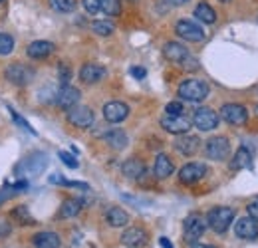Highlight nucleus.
<instances>
[{
    "label": "nucleus",
    "instance_id": "50",
    "mask_svg": "<svg viewBox=\"0 0 258 248\" xmlns=\"http://www.w3.org/2000/svg\"><path fill=\"white\" fill-rule=\"evenodd\" d=\"M2 2H4V0H0V4H2Z\"/></svg>",
    "mask_w": 258,
    "mask_h": 248
},
{
    "label": "nucleus",
    "instance_id": "19",
    "mask_svg": "<svg viewBox=\"0 0 258 248\" xmlns=\"http://www.w3.org/2000/svg\"><path fill=\"white\" fill-rule=\"evenodd\" d=\"M163 54H165V58H167L169 62L181 66V64L185 62V58L189 56V50H187L183 44H179V42H167V44L163 46Z\"/></svg>",
    "mask_w": 258,
    "mask_h": 248
},
{
    "label": "nucleus",
    "instance_id": "41",
    "mask_svg": "<svg viewBox=\"0 0 258 248\" xmlns=\"http://www.w3.org/2000/svg\"><path fill=\"white\" fill-rule=\"evenodd\" d=\"M246 213H248V217H252L258 222V201L250 203V205L246 207Z\"/></svg>",
    "mask_w": 258,
    "mask_h": 248
},
{
    "label": "nucleus",
    "instance_id": "32",
    "mask_svg": "<svg viewBox=\"0 0 258 248\" xmlns=\"http://www.w3.org/2000/svg\"><path fill=\"white\" fill-rule=\"evenodd\" d=\"M12 218L20 220L22 224H34V218H32V215L28 213L26 207H18V209H14V211H12Z\"/></svg>",
    "mask_w": 258,
    "mask_h": 248
},
{
    "label": "nucleus",
    "instance_id": "1",
    "mask_svg": "<svg viewBox=\"0 0 258 248\" xmlns=\"http://www.w3.org/2000/svg\"><path fill=\"white\" fill-rule=\"evenodd\" d=\"M209 84L203 82V80H185L181 86H179V97L185 99V101H193V103H199L203 99L209 97Z\"/></svg>",
    "mask_w": 258,
    "mask_h": 248
},
{
    "label": "nucleus",
    "instance_id": "39",
    "mask_svg": "<svg viewBox=\"0 0 258 248\" xmlns=\"http://www.w3.org/2000/svg\"><path fill=\"white\" fill-rule=\"evenodd\" d=\"M181 68H185V70H189V72H195V70H199V60L189 54V56L185 58V62L181 64Z\"/></svg>",
    "mask_w": 258,
    "mask_h": 248
},
{
    "label": "nucleus",
    "instance_id": "11",
    "mask_svg": "<svg viewBox=\"0 0 258 248\" xmlns=\"http://www.w3.org/2000/svg\"><path fill=\"white\" fill-rule=\"evenodd\" d=\"M68 121L74 125V127H80V129H88L94 123V111L86 105H76L68 111Z\"/></svg>",
    "mask_w": 258,
    "mask_h": 248
},
{
    "label": "nucleus",
    "instance_id": "8",
    "mask_svg": "<svg viewBox=\"0 0 258 248\" xmlns=\"http://www.w3.org/2000/svg\"><path fill=\"white\" fill-rule=\"evenodd\" d=\"M191 119L187 117V115H163L161 117V127L165 131H169V133H173V135H183V133H189V129H191Z\"/></svg>",
    "mask_w": 258,
    "mask_h": 248
},
{
    "label": "nucleus",
    "instance_id": "18",
    "mask_svg": "<svg viewBox=\"0 0 258 248\" xmlns=\"http://www.w3.org/2000/svg\"><path fill=\"white\" fill-rule=\"evenodd\" d=\"M121 242L125 244V246H131V248H141L147 244V232L143 230V228H139V226H131L127 228L123 234H121Z\"/></svg>",
    "mask_w": 258,
    "mask_h": 248
},
{
    "label": "nucleus",
    "instance_id": "16",
    "mask_svg": "<svg viewBox=\"0 0 258 248\" xmlns=\"http://www.w3.org/2000/svg\"><path fill=\"white\" fill-rule=\"evenodd\" d=\"M78 101H80V90L74 88V86H62L58 95H56V103L62 109H66V111H70L72 107H76Z\"/></svg>",
    "mask_w": 258,
    "mask_h": 248
},
{
    "label": "nucleus",
    "instance_id": "26",
    "mask_svg": "<svg viewBox=\"0 0 258 248\" xmlns=\"http://www.w3.org/2000/svg\"><path fill=\"white\" fill-rule=\"evenodd\" d=\"M105 220L109 222V226L119 228V226H125L129 222V215L123 209H119V207H111V209L105 213Z\"/></svg>",
    "mask_w": 258,
    "mask_h": 248
},
{
    "label": "nucleus",
    "instance_id": "10",
    "mask_svg": "<svg viewBox=\"0 0 258 248\" xmlns=\"http://www.w3.org/2000/svg\"><path fill=\"white\" fill-rule=\"evenodd\" d=\"M221 117L228 125H244L248 119V111L240 103H225L221 107Z\"/></svg>",
    "mask_w": 258,
    "mask_h": 248
},
{
    "label": "nucleus",
    "instance_id": "38",
    "mask_svg": "<svg viewBox=\"0 0 258 248\" xmlns=\"http://www.w3.org/2000/svg\"><path fill=\"white\" fill-rule=\"evenodd\" d=\"M82 4L86 8V12H90V14L99 12V0H82Z\"/></svg>",
    "mask_w": 258,
    "mask_h": 248
},
{
    "label": "nucleus",
    "instance_id": "40",
    "mask_svg": "<svg viewBox=\"0 0 258 248\" xmlns=\"http://www.w3.org/2000/svg\"><path fill=\"white\" fill-rule=\"evenodd\" d=\"M16 193H18V191H16L14 187H6L4 191H0V205H2L4 201H8L12 195H16Z\"/></svg>",
    "mask_w": 258,
    "mask_h": 248
},
{
    "label": "nucleus",
    "instance_id": "13",
    "mask_svg": "<svg viewBox=\"0 0 258 248\" xmlns=\"http://www.w3.org/2000/svg\"><path fill=\"white\" fill-rule=\"evenodd\" d=\"M234 234L242 240H256L258 238V222L252 217L238 218L234 224Z\"/></svg>",
    "mask_w": 258,
    "mask_h": 248
},
{
    "label": "nucleus",
    "instance_id": "43",
    "mask_svg": "<svg viewBox=\"0 0 258 248\" xmlns=\"http://www.w3.org/2000/svg\"><path fill=\"white\" fill-rule=\"evenodd\" d=\"M10 230H12V228H10V224H8V222H4V220H0V238H2V236H6V234H10Z\"/></svg>",
    "mask_w": 258,
    "mask_h": 248
},
{
    "label": "nucleus",
    "instance_id": "25",
    "mask_svg": "<svg viewBox=\"0 0 258 248\" xmlns=\"http://www.w3.org/2000/svg\"><path fill=\"white\" fill-rule=\"evenodd\" d=\"M34 246L36 248H60V236L56 232H38L34 236Z\"/></svg>",
    "mask_w": 258,
    "mask_h": 248
},
{
    "label": "nucleus",
    "instance_id": "12",
    "mask_svg": "<svg viewBox=\"0 0 258 248\" xmlns=\"http://www.w3.org/2000/svg\"><path fill=\"white\" fill-rule=\"evenodd\" d=\"M129 107L123 101H109L103 105V117L109 123H121L123 119H127Z\"/></svg>",
    "mask_w": 258,
    "mask_h": 248
},
{
    "label": "nucleus",
    "instance_id": "33",
    "mask_svg": "<svg viewBox=\"0 0 258 248\" xmlns=\"http://www.w3.org/2000/svg\"><path fill=\"white\" fill-rule=\"evenodd\" d=\"M14 50V38L8 34H0V56H6Z\"/></svg>",
    "mask_w": 258,
    "mask_h": 248
},
{
    "label": "nucleus",
    "instance_id": "5",
    "mask_svg": "<svg viewBox=\"0 0 258 248\" xmlns=\"http://www.w3.org/2000/svg\"><path fill=\"white\" fill-rule=\"evenodd\" d=\"M6 80L14 86H28L34 80V70L24 64H10L6 68Z\"/></svg>",
    "mask_w": 258,
    "mask_h": 248
},
{
    "label": "nucleus",
    "instance_id": "35",
    "mask_svg": "<svg viewBox=\"0 0 258 248\" xmlns=\"http://www.w3.org/2000/svg\"><path fill=\"white\" fill-rule=\"evenodd\" d=\"M58 157L62 159V163H64V165H68L70 169H78V167H80L78 159H76L74 155H70L68 151H60V153H58Z\"/></svg>",
    "mask_w": 258,
    "mask_h": 248
},
{
    "label": "nucleus",
    "instance_id": "2",
    "mask_svg": "<svg viewBox=\"0 0 258 248\" xmlns=\"http://www.w3.org/2000/svg\"><path fill=\"white\" fill-rule=\"evenodd\" d=\"M232 220H234V209H230V207H215L207 215V224L219 234L228 230Z\"/></svg>",
    "mask_w": 258,
    "mask_h": 248
},
{
    "label": "nucleus",
    "instance_id": "36",
    "mask_svg": "<svg viewBox=\"0 0 258 248\" xmlns=\"http://www.w3.org/2000/svg\"><path fill=\"white\" fill-rule=\"evenodd\" d=\"M165 111H167V115H181L185 109H183V103L181 101H171V103H167Z\"/></svg>",
    "mask_w": 258,
    "mask_h": 248
},
{
    "label": "nucleus",
    "instance_id": "9",
    "mask_svg": "<svg viewBox=\"0 0 258 248\" xmlns=\"http://www.w3.org/2000/svg\"><path fill=\"white\" fill-rule=\"evenodd\" d=\"M175 32L179 38H183L187 42H203L205 40V30L193 20H179L175 24Z\"/></svg>",
    "mask_w": 258,
    "mask_h": 248
},
{
    "label": "nucleus",
    "instance_id": "47",
    "mask_svg": "<svg viewBox=\"0 0 258 248\" xmlns=\"http://www.w3.org/2000/svg\"><path fill=\"white\" fill-rule=\"evenodd\" d=\"M191 248H217V246H211V244H201V242H191Z\"/></svg>",
    "mask_w": 258,
    "mask_h": 248
},
{
    "label": "nucleus",
    "instance_id": "28",
    "mask_svg": "<svg viewBox=\"0 0 258 248\" xmlns=\"http://www.w3.org/2000/svg\"><path fill=\"white\" fill-rule=\"evenodd\" d=\"M80 211H82V201H78V199H68V201L62 203V207H60V217L72 218V217H76Z\"/></svg>",
    "mask_w": 258,
    "mask_h": 248
},
{
    "label": "nucleus",
    "instance_id": "45",
    "mask_svg": "<svg viewBox=\"0 0 258 248\" xmlns=\"http://www.w3.org/2000/svg\"><path fill=\"white\" fill-rule=\"evenodd\" d=\"M169 6H183V4H187L189 0H165Z\"/></svg>",
    "mask_w": 258,
    "mask_h": 248
},
{
    "label": "nucleus",
    "instance_id": "31",
    "mask_svg": "<svg viewBox=\"0 0 258 248\" xmlns=\"http://www.w3.org/2000/svg\"><path fill=\"white\" fill-rule=\"evenodd\" d=\"M92 30L96 32L97 36H111L115 28H113V24L107 22V20H96V22H92Z\"/></svg>",
    "mask_w": 258,
    "mask_h": 248
},
{
    "label": "nucleus",
    "instance_id": "37",
    "mask_svg": "<svg viewBox=\"0 0 258 248\" xmlns=\"http://www.w3.org/2000/svg\"><path fill=\"white\" fill-rule=\"evenodd\" d=\"M10 111H12V117H14V119H16V123L20 125V127H24V129H26V131H28V133H32V135H36V131H34L32 127H30V123H28V121H26V119H22V117H20V115H18V113H16V111H14V109H12V107H10Z\"/></svg>",
    "mask_w": 258,
    "mask_h": 248
},
{
    "label": "nucleus",
    "instance_id": "27",
    "mask_svg": "<svg viewBox=\"0 0 258 248\" xmlns=\"http://www.w3.org/2000/svg\"><path fill=\"white\" fill-rule=\"evenodd\" d=\"M195 16H197V20H201L203 24H215V22H217V12H215L213 6H209L207 2L197 4Z\"/></svg>",
    "mask_w": 258,
    "mask_h": 248
},
{
    "label": "nucleus",
    "instance_id": "17",
    "mask_svg": "<svg viewBox=\"0 0 258 248\" xmlns=\"http://www.w3.org/2000/svg\"><path fill=\"white\" fill-rule=\"evenodd\" d=\"M105 74H107V70L99 64H84L80 70V80L84 84H97L105 78Z\"/></svg>",
    "mask_w": 258,
    "mask_h": 248
},
{
    "label": "nucleus",
    "instance_id": "29",
    "mask_svg": "<svg viewBox=\"0 0 258 248\" xmlns=\"http://www.w3.org/2000/svg\"><path fill=\"white\" fill-rule=\"evenodd\" d=\"M99 10L105 16H119V12H121V0H99Z\"/></svg>",
    "mask_w": 258,
    "mask_h": 248
},
{
    "label": "nucleus",
    "instance_id": "21",
    "mask_svg": "<svg viewBox=\"0 0 258 248\" xmlns=\"http://www.w3.org/2000/svg\"><path fill=\"white\" fill-rule=\"evenodd\" d=\"M250 161H252L250 149H248L246 145H240L238 151L232 157V161H230V169H232V171H242V169L250 167Z\"/></svg>",
    "mask_w": 258,
    "mask_h": 248
},
{
    "label": "nucleus",
    "instance_id": "42",
    "mask_svg": "<svg viewBox=\"0 0 258 248\" xmlns=\"http://www.w3.org/2000/svg\"><path fill=\"white\" fill-rule=\"evenodd\" d=\"M129 72H131V76H133L135 80H143V78L147 76V72H145L143 68H131Z\"/></svg>",
    "mask_w": 258,
    "mask_h": 248
},
{
    "label": "nucleus",
    "instance_id": "7",
    "mask_svg": "<svg viewBox=\"0 0 258 248\" xmlns=\"http://www.w3.org/2000/svg\"><path fill=\"white\" fill-rule=\"evenodd\" d=\"M207 218H203L201 215H189L185 218V240L191 244V242H197L205 230H207Z\"/></svg>",
    "mask_w": 258,
    "mask_h": 248
},
{
    "label": "nucleus",
    "instance_id": "4",
    "mask_svg": "<svg viewBox=\"0 0 258 248\" xmlns=\"http://www.w3.org/2000/svg\"><path fill=\"white\" fill-rule=\"evenodd\" d=\"M193 125L199 131H213L219 127V113L211 107H199L193 113Z\"/></svg>",
    "mask_w": 258,
    "mask_h": 248
},
{
    "label": "nucleus",
    "instance_id": "46",
    "mask_svg": "<svg viewBox=\"0 0 258 248\" xmlns=\"http://www.w3.org/2000/svg\"><path fill=\"white\" fill-rule=\"evenodd\" d=\"M159 244H161L163 248H173V244H171V242H169L165 236H163V238H159Z\"/></svg>",
    "mask_w": 258,
    "mask_h": 248
},
{
    "label": "nucleus",
    "instance_id": "48",
    "mask_svg": "<svg viewBox=\"0 0 258 248\" xmlns=\"http://www.w3.org/2000/svg\"><path fill=\"white\" fill-rule=\"evenodd\" d=\"M221 2H223V4H228V2H230V0H221Z\"/></svg>",
    "mask_w": 258,
    "mask_h": 248
},
{
    "label": "nucleus",
    "instance_id": "24",
    "mask_svg": "<svg viewBox=\"0 0 258 248\" xmlns=\"http://www.w3.org/2000/svg\"><path fill=\"white\" fill-rule=\"evenodd\" d=\"M103 139H105V143H107L111 149L121 151V149L127 147V135H125L121 129H111V131H107V133L103 135Z\"/></svg>",
    "mask_w": 258,
    "mask_h": 248
},
{
    "label": "nucleus",
    "instance_id": "6",
    "mask_svg": "<svg viewBox=\"0 0 258 248\" xmlns=\"http://www.w3.org/2000/svg\"><path fill=\"white\" fill-rule=\"evenodd\" d=\"M205 153L213 161H225L230 155V143L226 137H211L205 145Z\"/></svg>",
    "mask_w": 258,
    "mask_h": 248
},
{
    "label": "nucleus",
    "instance_id": "44",
    "mask_svg": "<svg viewBox=\"0 0 258 248\" xmlns=\"http://www.w3.org/2000/svg\"><path fill=\"white\" fill-rule=\"evenodd\" d=\"M50 183H54V185H64L66 179L62 177V175H58V173H56V175H52V177H50Z\"/></svg>",
    "mask_w": 258,
    "mask_h": 248
},
{
    "label": "nucleus",
    "instance_id": "15",
    "mask_svg": "<svg viewBox=\"0 0 258 248\" xmlns=\"http://www.w3.org/2000/svg\"><path fill=\"white\" fill-rule=\"evenodd\" d=\"M201 147V139L197 135H189V133H183L177 137L175 141V149L185 157H193Z\"/></svg>",
    "mask_w": 258,
    "mask_h": 248
},
{
    "label": "nucleus",
    "instance_id": "14",
    "mask_svg": "<svg viewBox=\"0 0 258 248\" xmlns=\"http://www.w3.org/2000/svg\"><path fill=\"white\" fill-rule=\"evenodd\" d=\"M205 175H207V167L203 163H187L179 171V181L185 185H193L197 181H201Z\"/></svg>",
    "mask_w": 258,
    "mask_h": 248
},
{
    "label": "nucleus",
    "instance_id": "22",
    "mask_svg": "<svg viewBox=\"0 0 258 248\" xmlns=\"http://www.w3.org/2000/svg\"><path fill=\"white\" fill-rule=\"evenodd\" d=\"M173 171H175L173 161H171L167 155H163V153L161 155H157L155 165H153V175H155L157 179H167V177L173 175Z\"/></svg>",
    "mask_w": 258,
    "mask_h": 248
},
{
    "label": "nucleus",
    "instance_id": "34",
    "mask_svg": "<svg viewBox=\"0 0 258 248\" xmlns=\"http://www.w3.org/2000/svg\"><path fill=\"white\" fill-rule=\"evenodd\" d=\"M58 78H60V84H62V86H70L72 70H70L66 64H60V66H58Z\"/></svg>",
    "mask_w": 258,
    "mask_h": 248
},
{
    "label": "nucleus",
    "instance_id": "3",
    "mask_svg": "<svg viewBox=\"0 0 258 248\" xmlns=\"http://www.w3.org/2000/svg\"><path fill=\"white\" fill-rule=\"evenodd\" d=\"M46 167H48V157H46V153H32V155H28L16 167V171L20 173V177H36Z\"/></svg>",
    "mask_w": 258,
    "mask_h": 248
},
{
    "label": "nucleus",
    "instance_id": "23",
    "mask_svg": "<svg viewBox=\"0 0 258 248\" xmlns=\"http://www.w3.org/2000/svg\"><path fill=\"white\" fill-rule=\"evenodd\" d=\"M121 173H123L127 179H141V177L145 175V165H143V161L131 157V159H127V161L121 165Z\"/></svg>",
    "mask_w": 258,
    "mask_h": 248
},
{
    "label": "nucleus",
    "instance_id": "30",
    "mask_svg": "<svg viewBox=\"0 0 258 248\" xmlns=\"http://www.w3.org/2000/svg\"><path fill=\"white\" fill-rule=\"evenodd\" d=\"M50 6H52V10H56V12H72V10H76V6H78V0H50Z\"/></svg>",
    "mask_w": 258,
    "mask_h": 248
},
{
    "label": "nucleus",
    "instance_id": "49",
    "mask_svg": "<svg viewBox=\"0 0 258 248\" xmlns=\"http://www.w3.org/2000/svg\"><path fill=\"white\" fill-rule=\"evenodd\" d=\"M256 115H258V105H256Z\"/></svg>",
    "mask_w": 258,
    "mask_h": 248
},
{
    "label": "nucleus",
    "instance_id": "20",
    "mask_svg": "<svg viewBox=\"0 0 258 248\" xmlns=\"http://www.w3.org/2000/svg\"><path fill=\"white\" fill-rule=\"evenodd\" d=\"M26 52H28V56L32 60H44V58H48L54 52V44L48 42V40H36V42H32L28 46Z\"/></svg>",
    "mask_w": 258,
    "mask_h": 248
}]
</instances>
